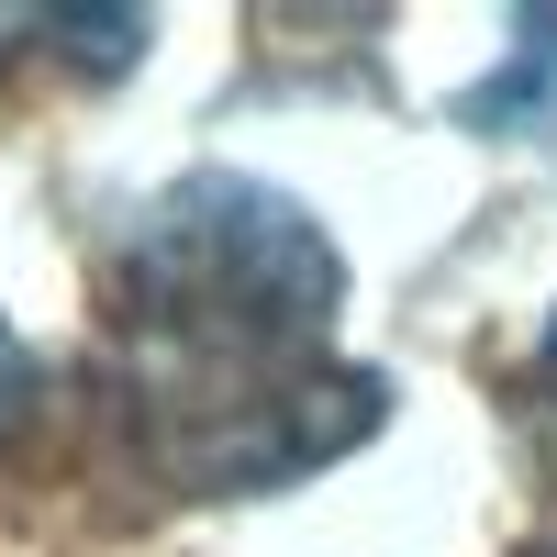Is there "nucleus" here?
<instances>
[{
    "label": "nucleus",
    "mask_w": 557,
    "mask_h": 557,
    "mask_svg": "<svg viewBox=\"0 0 557 557\" xmlns=\"http://www.w3.org/2000/svg\"><path fill=\"white\" fill-rule=\"evenodd\" d=\"M34 401H45V357L12 335V323H0V446H12V435L34 424Z\"/></svg>",
    "instance_id": "3"
},
{
    "label": "nucleus",
    "mask_w": 557,
    "mask_h": 557,
    "mask_svg": "<svg viewBox=\"0 0 557 557\" xmlns=\"http://www.w3.org/2000/svg\"><path fill=\"white\" fill-rule=\"evenodd\" d=\"M446 112L469 134H513V146H524V134H557V12H524L513 57H502L480 89H457Z\"/></svg>",
    "instance_id": "2"
},
{
    "label": "nucleus",
    "mask_w": 557,
    "mask_h": 557,
    "mask_svg": "<svg viewBox=\"0 0 557 557\" xmlns=\"http://www.w3.org/2000/svg\"><path fill=\"white\" fill-rule=\"evenodd\" d=\"M524 401H535V424H546V446H557V323H546V346H535V368H524Z\"/></svg>",
    "instance_id": "4"
},
{
    "label": "nucleus",
    "mask_w": 557,
    "mask_h": 557,
    "mask_svg": "<svg viewBox=\"0 0 557 557\" xmlns=\"http://www.w3.org/2000/svg\"><path fill=\"white\" fill-rule=\"evenodd\" d=\"M346 268L323 223L235 168H190L123 223L101 278V380L146 480L178 502L290 491L380 424V380L335 357Z\"/></svg>",
    "instance_id": "1"
},
{
    "label": "nucleus",
    "mask_w": 557,
    "mask_h": 557,
    "mask_svg": "<svg viewBox=\"0 0 557 557\" xmlns=\"http://www.w3.org/2000/svg\"><path fill=\"white\" fill-rule=\"evenodd\" d=\"M535 557H557V546H535Z\"/></svg>",
    "instance_id": "5"
}]
</instances>
